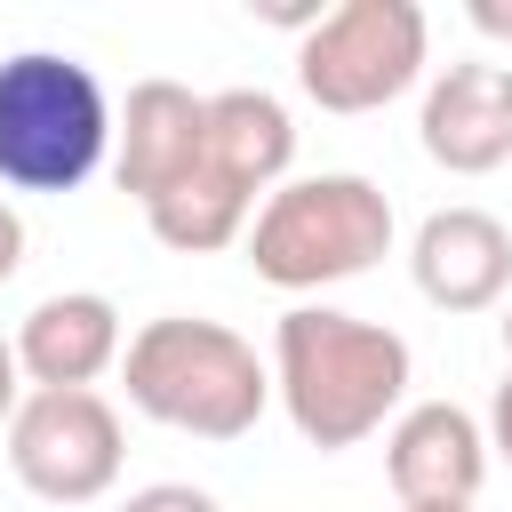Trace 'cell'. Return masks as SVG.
Returning a JSON list of instances; mask_svg holds the SVG:
<instances>
[{"label": "cell", "mask_w": 512, "mask_h": 512, "mask_svg": "<svg viewBox=\"0 0 512 512\" xmlns=\"http://www.w3.org/2000/svg\"><path fill=\"white\" fill-rule=\"evenodd\" d=\"M424 152L448 176H488L512 160V64H448L424 96Z\"/></svg>", "instance_id": "11"}, {"label": "cell", "mask_w": 512, "mask_h": 512, "mask_svg": "<svg viewBox=\"0 0 512 512\" xmlns=\"http://www.w3.org/2000/svg\"><path fill=\"white\" fill-rule=\"evenodd\" d=\"M504 360H512V304H504Z\"/></svg>", "instance_id": "19"}, {"label": "cell", "mask_w": 512, "mask_h": 512, "mask_svg": "<svg viewBox=\"0 0 512 512\" xmlns=\"http://www.w3.org/2000/svg\"><path fill=\"white\" fill-rule=\"evenodd\" d=\"M272 392L312 448H360L408 392V336L336 304H296L272 328Z\"/></svg>", "instance_id": "1"}, {"label": "cell", "mask_w": 512, "mask_h": 512, "mask_svg": "<svg viewBox=\"0 0 512 512\" xmlns=\"http://www.w3.org/2000/svg\"><path fill=\"white\" fill-rule=\"evenodd\" d=\"M464 16H472V24L488 32V40H512V8H504V0H472Z\"/></svg>", "instance_id": "17"}, {"label": "cell", "mask_w": 512, "mask_h": 512, "mask_svg": "<svg viewBox=\"0 0 512 512\" xmlns=\"http://www.w3.org/2000/svg\"><path fill=\"white\" fill-rule=\"evenodd\" d=\"M8 344H16V368H24L32 392H88V384L120 360V312H112V296H96V288L40 296Z\"/></svg>", "instance_id": "12"}, {"label": "cell", "mask_w": 512, "mask_h": 512, "mask_svg": "<svg viewBox=\"0 0 512 512\" xmlns=\"http://www.w3.org/2000/svg\"><path fill=\"white\" fill-rule=\"evenodd\" d=\"M120 376H128L136 416L192 432V440H240V432H256V416L272 400V368L256 360V344L200 312L144 320L120 344Z\"/></svg>", "instance_id": "3"}, {"label": "cell", "mask_w": 512, "mask_h": 512, "mask_svg": "<svg viewBox=\"0 0 512 512\" xmlns=\"http://www.w3.org/2000/svg\"><path fill=\"white\" fill-rule=\"evenodd\" d=\"M488 448L512 464V368H504V384H496V400H488Z\"/></svg>", "instance_id": "14"}, {"label": "cell", "mask_w": 512, "mask_h": 512, "mask_svg": "<svg viewBox=\"0 0 512 512\" xmlns=\"http://www.w3.org/2000/svg\"><path fill=\"white\" fill-rule=\"evenodd\" d=\"M112 152L104 80L64 48H16L0 64V184L80 192Z\"/></svg>", "instance_id": "4"}, {"label": "cell", "mask_w": 512, "mask_h": 512, "mask_svg": "<svg viewBox=\"0 0 512 512\" xmlns=\"http://www.w3.org/2000/svg\"><path fill=\"white\" fill-rule=\"evenodd\" d=\"M288 160H296V120H288L280 96H264V88H224V96H208V144H200L192 176L144 208L152 240L176 248V256L232 248V240L248 232V216L280 192Z\"/></svg>", "instance_id": "2"}, {"label": "cell", "mask_w": 512, "mask_h": 512, "mask_svg": "<svg viewBox=\"0 0 512 512\" xmlns=\"http://www.w3.org/2000/svg\"><path fill=\"white\" fill-rule=\"evenodd\" d=\"M400 512H472V504H400Z\"/></svg>", "instance_id": "18"}, {"label": "cell", "mask_w": 512, "mask_h": 512, "mask_svg": "<svg viewBox=\"0 0 512 512\" xmlns=\"http://www.w3.org/2000/svg\"><path fill=\"white\" fill-rule=\"evenodd\" d=\"M16 400H24V368H16V344L0 336V424L16 416Z\"/></svg>", "instance_id": "16"}, {"label": "cell", "mask_w": 512, "mask_h": 512, "mask_svg": "<svg viewBox=\"0 0 512 512\" xmlns=\"http://www.w3.org/2000/svg\"><path fill=\"white\" fill-rule=\"evenodd\" d=\"M120 512H224L208 488H192V480H152V488H136Z\"/></svg>", "instance_id": "13"}, {"label": "cell", "mask_w": 512, "mask_h": 512, "mask_svg": "<svg viewBox=\"0 0 512 512\" xmlns=\"http://www.w3.org/2000/svg\"><path fill=\"white\" fill-rule=\"evenodd\" d=\"M384 248H392V200H384L368 176H352V168L280 184V192L256 208V224H248V264H256V280H272V288L360 280Z\"/></svg>", "instance_id": "5"}, {"label": "cell", "mask_w": 512, "mask_h": 512, "mask_svg": "<svg viewBox=\"0 0 512 512\" xmlns=\"http://www.w3.org/2000/svg\"><path fill=\"white\" fill-rule=\"evenodd\" d=\"M384 472L400 504H472L488 480V432L456 400H424L384 432Z\"/></svg>", "instance_id": "9"}, {"label": "cell", "mask_w": 512, "mask_h": 512, "mask_svg": "<svg viewBox=\"0 0 512 512\" xmlns=\"http://www.w3.org/2000/svg\"><path fill=\"white\" fill-rule=\"evenodd\" d=\"M120 416L104 392H24L8 416V472L40 504H96L120 480Z\"/></svg>", "instance_id": "7"}, {"label": "cell", "mask_w": 512, "mask_h": 512, "mask_svg": "<svg viewBox=\"0 0 512 512\" xmlns=\"http://www.w3.org/2000/svg\"><path fill=\"white\" fill-rule=\"evenodd\" d=\"M200 144H208V96H192L184 80H136L128 112L112 120V176L136 208H152L192 176Z\"/></svg>", "instance_id": "8"}, {"label": "cell", "mask_w": 512, "mask_h": 512, "mask_svg": "<svg viewBox=\"0 0 512 512\" xmlns=\"http://www.w3.org/2000/svg\"><path fill=\"white\" fill-rule=\"evenodd\" d=\"M408 272H416L424 304H440V312H488L512 288V232L488 208H432L416 224Z\"/></svg>", "instance_id": "10"}, {"label": "cell", "mask_w": 512, "mask_h": 512, "mask_svg": "<svg viewBox=\"0 0 512 512\" xmlns=\"http://www.w3.org/2000/svg\"><path fill=\"white\" fill-rule=\"evenodd\" d=\"M424 40L432 32H424L416 0H344L304 32L296 80H304V96L320 112H376V104L416 88Z\"/></svg>", "instance_id": "6"}, {"label": "cell", "mask_w": 512, "mask_h": 512, "mask_svg": "<svg viewBox=\"0 0 512 512\" xmlns=\"http://www.w3.org/2000/svg\"><path fill=\"white\" fill-rule=\"evenodd\" d=\"M16 264H24V216L0 200V288L16 280Z\"/></svg>", "instance_id": "15"}]
</instances>
